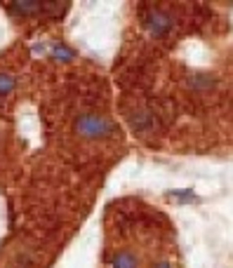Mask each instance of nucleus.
<instances>
[{"label":"nucleus","mask_w":233,"mask_h":268,"mask_svg":"<svg viewBox=\"0 0 233 268\" xmlns=\"http://www.w3.org/2000/svg\"><path fill=\"white\" fill-rule=\"evenodd\" d=\"M76 132L80 134L82 139H106L116 132V125L108 120L106 116H99V113H82L76 118Z\"/></svg>","instance_id":"obj_1"},{"label":"nucleus","mask_w":233,"mask_h":268,"mask_svg":"<svg viewBox=\"0 0 233 268\" xmlns=\"http://www.w3.org/2000/svg\"><path fill=\"white\" fill-rule=\"evenodd\" d=\"M172 198H179V200H196V196H193L191 191H186V193H172Z\"/></svg>","instance_id":"obj_7"},{"label":"nucleus","mask_w":233,"mask_h":268,"mask_svg":"<svg viewBox=\"0 0 233 268\" xmlns=\"http://www.w3.org/2000/svg\"><path fill=\"white\" fill-rule=\"evenodd\" d=\"M144 26L151 31L153 36H167L174 26V19L167 14V12H162L160 7H146L144 9Z\"/></svg>","instance_id":"obj_2"},{"label":"nucleus","mask_w":233,"mask_h":268,"mask_svg":"<svg viewBox=\"0 0 233 268\" xmlns=\"http://www.w3.org/2000/svg\"><path fill=\"white\" fill-rule=\"evenodd\" d=\"M111 268H139V261H137V257L130 250H123L113 254Z\"/></svg>","instance_id":"obj_3"},{"label":"nucleus","mask_w":233,"mask_h":268,"mask_svg":"<svg viewBox=\"0 0 233 268\" xmlns=\"http://www.w3.org/2000/svg\"><path fill=\"white\" fill-rule=\"evenodd\" d=\"M132 127H135L137 132H146L149 127H151V116L146 113V111H139L132 116Z\"/></svg>","instance_id":"obj_4"},{"label":"nucleus","mask_w":233,"mask_h":268,"mask_svg":"<svg viewBox=\"0 0 233 268\" xmlns=\"http://www.w3.org/2000/svg\"><path fill=\"white\" fill-rule=\"evenodd\" d=\"M153 268H172V266H170V264H167V261H158V264H155V266H153Z\"/></svg>","instance_id":"obj_8"},{"label":"nucleus","mask_w":233,"mask_h":268,"mask_svg":"<svg viewBox=\"0 0 233 268\" xmlns=\"http://www.w3.org/2000/svg\"><path fill=\"white\" fill-rule=\"evenodd\" d=\"M12 89H14V75L0 73V97H7Z\"/></svg>","instance_id":"obj_5"},{"label":"nucleus","mask_w":233,"mask_h":268,"mask_svg":"<svg viewBox=\"0 0 233 268\" xmlns=\"http://www.w3.org/2000/svg\"><path fill=\"white\" fill-rule=\"evenodd\" d=\"M52 57L54 59H59V62H69L73 57V52L69 50V47H64V45H54L52 47Z\"/></svg>","instance_id":"obj_6"}]
</instances>
